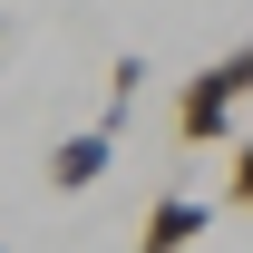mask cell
Instances as JSON below:
<instances>
[{
	"instance_id": "1",
	"label": "cell",
	"mask_w": 253,
	"mask_h": 253,
	"mask_svg": "<svg viewBox=\"0 0 253 253\" xmlns=\"http://www.w3.org/2000/svg\"><path fill=\"white\" fill-rule=\"evenodd\" d=\"M234 107H244V97L224 78V59H205L185 78V97H175V136H185V146H224V136H234Z\"/></svg>"
},
{
	"instance_id": "2",
	"label": "cell",
	"mask_w": 253,
	"mask_h": 253,
	"mask_svg": "<svg viewBox=\"0 0 253 253\" xmlns=\"http://www.w3.org/2000/svg\"><path fill=\"white\" fill-rule=\"evenodd\" d=\"M195 234H214V205H195V195H156L146 224H136V253H195Z\"/></svg>"
},
{
	"instance_id": "3",
	"label": "cell",
	"mask_w": 253,
	"mask_h": 253,
	"mask_svg": "<svg viewBox=\"0 0 253 253\" xmlns=\"http://www.w3.org/2000/svg\"><path fill=\"white\" fill-rule=\"evenodd\" d=\"M107 156H117V136H107V126L59 136V146H49V195H88L97 175H107Z\"/></svg>"
},
{
	"instance_id": "4",
	"label": "cell",
	"mask_w": 253,
	"mask_h": 253,
	"mask_svg": "<svg viewBox=\"0 0 253 253\" xmlns=\"http://www.w3.org/2000/svg\"><path fill=\"white\" fill-rule=\"evenodd\" d=\"M224 205H244V214H253V136L234 146V166H224Z\"/></svg>"
},
{
	"instance_id": "5",
	"label": "cell",
	"mask_w": 253,
	"mask_h": 253,
	"mask_svg": "<svg viewBox=\"0 0 253 253\" xmlns=\"http://www.w3.org/2000/svg\"><path fill=\"white\" fill-rule=\"evenodd\" d=\"M224 78H234V97H253V39L234 49V59H224Z\"/></svg>"
}]
</instances>
